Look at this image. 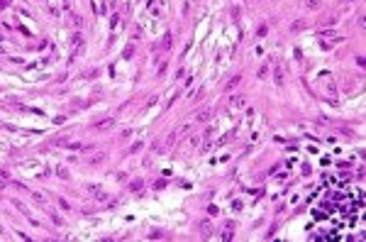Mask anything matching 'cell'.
<instances>
[{"label": "cell", "instance_id": "6da1fadb", "mask_svg": "<svg viewBox=\"0 0 366 242\" xmlns=\"http://www.w3.org/2000/svg\"><path fill=\"white\" fill-rule=\"evenodd\" d=\"M305 7H308V10H317V7H320V0H308Z\"/></svg>", "mask_w": 366, "mask_h": 242}, {"label": "cell", "instance_id": "7a4b0ae2", "mask_svg": "<svg viewBox=\"0 0 366 242\" xmlns=\"http://www.w3.org/2000/svg\"><path fill=\"white\" fill-rule=\"evenodd\" d=\"M110 125H113V117L103 120V122H95V127H98V130H103V127H110Z\"/></svg>", "mask_w": 366, "mask_h": 242}, {"label": "cell", "instance_id": "3957f363", "mask_svg": "<svg viewBox=\"0 0 366 242\" xmlns=\"http://www.w3.org/2000/svg\"><path fill=\"white\" fill-rule=\"evenodd\" d=\"M200 230H203V235H205V237H210V225L208 223H200Z\"/></svg>", "mask_w": 366, "mask_h": 242}, {"label": "cell", "instance_id": "277c9868", "mask_svg": "<svg viewBox=\"0 0 366 242\" xmlns=\"http://www.w3.org/2000/svg\"><path fill=\"white\" fill-rule=\"evenodd\" d=\"M198 120H200V122H208V120H210V113H208V110H205V113H200Z\"/></svg>", "mask_w": 366, "mask_h": 242}, {"label": "cell", "instance_id": "5b68a950", "mask_svg": "<svg viewBox=\"0 0 366 242\" xmlns=\"http://www.w3.org/2000/svg\"><path fill=\"white\" fill-rule=\"evenodd\" d=\"M237 83H239V76H235V78H232V81H229V83H227V90H229V88H235Z\"/></svg>", "mask_w": 366, "mask_h": 242}, {"label": "cell", "instance_id": "8992f818", "mask_svg": "<svg viewBox=\"0 0 366 242\" xmlns=\"http://www.w3.org/2000/svg\"><path fill=\"white\" fill-rule=\"evenodd\" d=\"M139 188H142V181H139V179L132 181V191H139Z\"/></svg>", "mask_w": 366, "mask_h": 242}, {"label": "cell", "instance_id": "52a82bcc", "mask_svg": "<svg viewBox=\"0 0 366 242\" xmlns=\"http://www.w3.org/2000/svg\"><path fill=\"white\" fill-rule=\"evenodd\" d=\"M242 103H244V98H239V95H237V98H232V105H242Z\"/></svg>", "mask_w": 366, "mask_h": 242}, {"label": "cell", "instance_id": "ba28073f", "mask_svg": "<svg viewBox=\"0 0 366 242\" xmlns=\"http://www.w3.org/2000/svg\"><path fill=\"white\" fill-rule=\"evenodd\" d=\"M7 5V0H0V7H5Z\"/></svg>", "mask_w": 366, "mask_h": 242}]
</instances>
